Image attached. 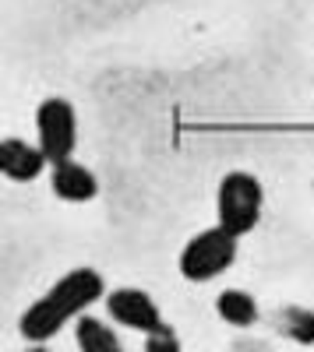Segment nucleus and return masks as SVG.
<instances>
[{"instance_id":"1","label":"nucleus","mask_w":314,"mask_h":352,"mask_svg":"<svg viewBox=\"0 0 314 352\" xmlns=\"http://www.w3.org/2000/svg\"><path fill=\"white\" fill-rule=\"evenodd\" d=\"M103 296H106V285H103V275L96 268H71L21 314L18 331H21L25 342L43 345L53 335H61V328L67 324V320L81 317Z\"/></svg>"},{"instance_id":"2","label":"nucleus","mask_w":314,"mask_h":352,"mask_svg":"<svg viewBox=\"0 0 314 352\" xmlns=\"http://www.w3.org/2000/svg\"><path fill=\"white\" fill-rule=\"evenodd\" d=\"M262 208H265V190L258 184V176L247 169H233L219 180L216 190V219L226 232L233 236H247L254 232V226L262 222Z\"/></svg>"},{"instance_id":"3","label":"nucleus","mask_w":314,"mask_h":352,"mask_svg":"<svg viewBox=\"0 0 314 352\" xmlns=\"http://www.w3.org/2000/svg\"><path fill=\"white\" fill-rule=\"evenodd\" d=\"M233 261H237V236L226 232L222 226H212L184 243L177 268L187 282H212L222 272H230Z\"/></svg>"},{"instance_id":"4","label":"nucleus","mask_w":314,"mask_h":352,"mask_svg":"<svg viewBox=\"0 0 314 352\" xmlns=\"http://www.w3.org/2000/svg\"><path fill=\"white\" fill-rule=\"evenodd\" d=\"M36 144L43 148L46 162L56 166V162H67L74 155V141H78V116H74V106L61 96H50L39 102L36 109Z\"/></svg>"},{"instance_id":"5","label":"nucleus","mask_w":314,"mask_h":352,"mask_svg":"<svg viewBox=\"0 0 314 352\" xmlns=\"http://www.w3.org/2000/svg\"><path fill=\"white\" fill-rule=\"evenodd\" d=\"M106 314L117 320V324H124L131 331H141V335H149L159 324H166L159 307H156V300L149 296L145 289H131V285L106 292Z\"/></svg>"},{"instance_id":"6","label":"nucleus","mask_w":314,"mask_h":352,"mask_svg":"<svg viewBox=\"0 0 314 352\" xmlns=\"http://www.w3.org/2000/svg\"><path fill=\"white\" fill-rule=\"evenodd\" d=\"M46 166L50 162H46L39 144H28L21 138H4L0 141V173H4L11 184H32L36 176H43Z\"/></svg>"},{"instance_id":"7","label":"nucleus","mask_w":314,"mask_h":352,"mask_svg":"<svg viewBox=\"0 0 314 352\" xmlns=\"http://www.w3.org/2000/svg\"><path fill=\"white\" fill-rule=\"evenodd\" d=\"M50 187H53L56 197L67 201V204H85V201H92V197L99 194L96 173H92L89 166L74 162V159L50 166Z\"/></svg>"},{"instance_id":"8","label":"nucleus","mask_w":314,"mask_h":352,"mask_svg":"<svg viewBox=\"0 0 314 352\" xmlns=\"http://www.w3.org/2000/svg\"><path fill=\"white\" fill-rule=\"evenodd\" d=\"M216 314L230 328H251V324H258V317H262L258 300H254L251 292H244V289H222L216 296Z\"/></svg>"},{"instance_id":"9","label":"nucleus","mask_w":314,"mask_h":352,"mask_svg":"<svg viewBox=\"0 0 314 352\" xmlns=\"http://www.w3.org/2000/svg\"><path fill=\"white\" fill-rule=\"evenodd\" d=\"M272 324L279 335H286L297 345H314V310H307V307H297V303L279 307L272 314Z\"/></svg>"},{"instance_id":"10","label":"nucleus","mask_w":314,"mask_h":352,"mask_svg":"<svg viewBox=\"0 0 314 352\" xmlns=\"http://www.w3.org/2000/svg\"><path fill=\"white\" fill-rule=\"evenodd\" d=\"M74 338H78L81 352H124L117 331H113L106 320H99V317H78Z\"/></svg>"},{"instance_id":"11","label":"nucleus","mask_w":314,"mask_h":352,"mask_svg":"<svg viewBox=\"0 0 314 352\" xmlns=\"http://www.w3.org/2000/svg\"><path fill=\"white\" fill-rule=\"evenodd\" d=\"M145 352H184L180 349V338L169 324H159L156 331L145 335Z\"/></svg>"},{"instance_id":"12","label":"nucleus","mask_w":314,"mask_h":352,"mask_svg":"<svg viewBox=\"0 0 314 352\" xmlns=\"http://www.w3.org/2000/svg\"><path fill=\"white\" fill-rule=\"evenodd\" d=\"M25 352H50L46 345H32V349H25Z\"/></svg>"}]
</instances>
